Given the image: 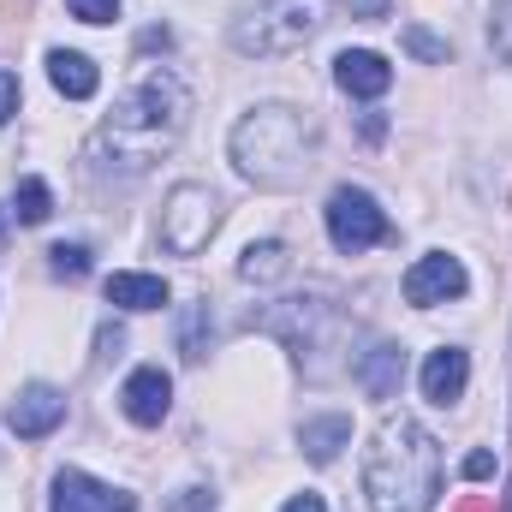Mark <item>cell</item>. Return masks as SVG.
<instances>
[{"label": "cell", "instance_id": "52a82bcc", "mask_svg": "<svg viewBox=\"0 0 512 512\" xmlns=\"http://www.w3.org/2000/svg\"><path fill=\"white\" fill-rule=\"evenodd\" d=\"M322 215H328L334 251H346V256H364L370 245H387V239H393V227H387V215L376 209V197L358 191V185H340Z\"/></svg>", "mask_w": 512, "mask_h": 512}, {"label": "cell", "instance_id": "3957f363", "mask_svg": "<svg viewBox=\"0 0 512 512\" xmlns=\"http://www.w3.org/2000/svg\"><path fill=\"white\" fill-rule=\"evenodd\" d=\"M364 495L370 512H429L441 495V441L411 417H387L364 459Z\"/></svg>", "mask_w": 512, "mask_h": 512}, {"label": "cell", "instance_id": "f1b7e54d", "mask_svg": "<svg viewBox=\"0 0 512 512\" xmlns=\"http://www.w3.org/2000/svg\"><path fill=\"white\" fill-rule=\"evenodd\" d=\"M280 512H328V507H322V495H310V489H304V495H292Z\"/></svg>", "mask_w": 512, "mask_h": 512}, {"label": "cell", "instance_id": "cb8c5ba5", "mask_svg": "<svg viewBox=\"0 0 512 512\" xmlns=\"http://www.w3.org/2000/svg\"><path fill=\"white\" fill-rule=\"evenodd\" d=\"M72 6V18H84V24H108L114 12H120V0H66Z\"/></svg>", "mask_w": 512, "mask_h": 512}, {"label": "cell", "instance_id": "ac0fdd59", "mask_svg": "<svg viewBox=\"0 0 512 512\" xmlns=\"http://www.w3.org/2000/svg\"><path fill=\"white\" fill-rule=\"evenodd\" d=\"M286 268H292V256H286L280 239H256V245H245V256H239V280H251V286L286 280Z\"/></svg>", "mask_w": 512, "mask_h": 512}, {"label": "cell", "instance_id": "e0dca14e", "mask_svg": "<svg viewBox=\"0 0 512 512\" xmlns=\"http://www.w3.org/2000/svg\"><path fill=\"white\" fill-rule=\"evenodd\" d=\"M108 304H120V310H161L167 304V280L161 274H108Z\"/></svg>", "mask_w": 512, "mask_h": 512}, {"label": "cell", "instance_id": "603a6c76", "mask_svg": "<svg viewBox=\"0 0 512 512\" xmlns=\"http://www.w3.org/2000/svg\"><path fill=\"white\" fill-rule=\"evenodd\" d=\"M495 48H501V60L512 66V0H495Z\"/></svg>", "mask_w": 512, "mask_h": 512}, {"label": "cell", "instance_id": "7402d4cb", "mask_svg": "<svg viewBox=\"0 0 512 512\" xmlns=\"http://www.w3.org/2000/svg\"><path fill=\"white\" fill-rule=\"evenodd\" d=\"M48 268H54L60 280H84V274H90V251H84V245H54V251H48Z\"/></svg>", "mask_w": 512, "mask_h": 512}, {"label": "cell", "instance_id": "277c9868", "mask_svg": "<svg viewBox=\"0 0 512 512\" xmlns=\"http://www.w3.org/2000/svg\"><path fill=\"white\" fill-rule=\"evenodd\" d=\"M322 24H328V0H268L233 24V48L256 60H280V54H298Z\"/></svg>", "mask_w": 512, "mask_h": 512}, {"label": "cell", "instance_id": "f546056e", "mask_svg": "<svg viewBox=\"0 0 512 512\" xmlns=\"http://www.w3.org/2000/svg\"><path fill=\"white\" fill-rule=\"evenodd\" d=\"M0 239H6V209H0Z\"/></svg>", "mask_w": 512, "mask_h": 512}, {"label": "cell", "instance_id": "484cf974", "mask_svg": "<svg viewBox=\"0 0 512 512\" xmlns=\"http://www.w3.org/2000/svg\"><path fill=\"white\" fill-rule=\"evenodd\" d=\"M465 477H471V483H483V477H495V453H489V447H477V453H465Z\"/></svg>", "mask_w": 512, "mask_h": 512}, {"label": "cell", "instance_id": "d4e9b609", "mask_svg": "<svg viewBox=\"0 0 512 512\" xmlns=\"http://www.w3.org/2000/svg\"><path fill=\"white\" fill-rule=\"evenodd\" d=\"M18 96H24V90H18V72H6V66H0V126L18 114Z\"/></svg>", "mask_w": 512, "mask_h": 512}, {"label": "cell", "instance_id": "2e32d148", "mask_svg": "<svg viewBox=\"0 0 512 512\" xmlns=\"http://www.w3.org/2000/svg\"><path fill=\"white\" fill-rule=\"evenodd\" d=\"M346 441H352V417H340V411H334V417H310V423L298 429V447H304L310 465H334V453H340Z\"/></svg>", "mask_w": 512, "mask_h": 512}, {"label": "cell", "instance_id": "8992f818", "mask_svg": "<svg viewBox=\"0 0 512 512\" xmlns=\"http://www.w3.org/2000/svg\"><path fill=\"white\" fill-rule=\"evenodd\" d=\"M215 227H221V197L209 185H173V197L161 209V245L173 256H197L209 251Z\"/></svg>", "mask_w": 512, "mask_h": 512}, {"label": "cell", "instance_id": "ffe728a7", "mask_svg": "<svg viewBox=\"0 0 512 512\" xmlns=\"http://www.w3.org/2000/svg\"><path fill=\"white\" fill-rule=\"evenodd\" d=\"M179 352H185V364H203V358H209V304H185Z\"/></svg>", "mask_w": 512, "mask_h": 512}, {"label": "cell", "instance_id": "6da1fadb", "mask_svg": "<svg viewBox=\"0 0 512 512\" xmlns=\"http://www.w3.org/2000/svg\"><path fill=\"white\" fill-rule=\"evenodd\" d=\"M185 120H191V90H185L173 72L149 66L126 96L114 102V114L102 120V131L90 137V161H96L102 173L137 179L143 167H155V161L179 143Z\"/></svg>", "mask_w": 512, "mask_h": 512}, {"label": "cell", "instance_id": "5bb4252c", "mask_svg": "<svg viewBox=\"0 0 512 512\" xmlns=\"http://www.w3.org/2000/svg\"><path fill=\"white\" fill-rule=\"evenodd\" d=\"M405 382V346H370L364 358H358V387L370 393V399H393Z\"/></svg>", "mask_w": 512, "mask_h": 512}, {"label": "cell", "instance_id": "4316f807", "mask_svg": "<svg viewBox=\"0 0 512 512\" xmlns=\"http://www.w3.org/2000/svg\"><path fill=\"white\" fill-rule=\"evenodd\" d=\"M167 512H215V501H209L203 489H185V495H179V501H173Z\"/></svg>", "mask_w": 512, "mask_h": 512}, {"label": "cell", "instance_id": "ba28073f", "mask_svg": "<svg viewBox=\"0 0 512 512\" xmlns=\"http://www.w3.org/2000/svg\"><path fill=\"white\" fill-rule=\"evenodd\" d=\"M465 262L459 256H447V251H429V256H417L411 268H405V304H447V298H465Z\"/></svg>", "mask_w": 512, "mask_h": 512}, {"label": "cell", "instance_id": "83f0119b", "mask_svg": "<svg viewBox=\"0 0 512 512\" xmlns=\"http://www.w3.org/2000/svg\"><path fill=\"white\" fill-rule=\"evenodd\" d=\"M453 512H501V507H495V495H459Z\"/></svg>", "mask_w": 512, "mask_h": 512}, {"label": "cell", "instance_id": "7c38bea8", "mask_svg": "<svg viewBox=\"0 0 512 512\" xmlns=\"http://www.w3.org/2000/svg\"><path fill=\"white\" fill-rule=\"evenodd\" d=\"M334 84H340L346 96L376 102V96H387V84H393V66H387L382 54H370V48H346V54L334 60Z\"/></svg>", "mask_w": 512, "mask_h": 512}, {"label": "cell", "instance_id": "9a60e30c", "mask_svg": "<svg viewBox=\"0 0 512 512\" xmlns=\"http://www.w3.org/2000/svg\"><path fill=\"white\" fill-rule=\"evenodd\" d=\"M48 78H54V90L72 96V102H90V96L102 90L96 60H84V54H72V48H54V54H48Z\"/></svg>", "mask_w": 512, "mask_h": 512}, {"label": "cell", "instance_id": "d6986e66", "mask_svg": "<svg viewBox=\"0 0 512 512\" xmlns=\"http://www.w3.org/2000/svg\"><path fill=\"white\" fill-rule=\"evenodd\" d=\"M12 215H18L24 227H42V221L54 215V191H48L42 179H18V197H12Z\"/></svg>", "mask_w": 512, "mask_h": 512}, {"label": "cell", "instance_id": "9c48e42d", "mask_svg": "<svg viewBox=\"0 0 512 512\" xmlns=\"http://www.w3.org/2000/svg\"><path fill=\"white\" fill-rule=\"evenodd\" d=\"M60 417H66V393L48 382H30L12 405H6V423H12V435H24V441H42V435H54L60 429Z\"/></svg>", "mask_w": 512, "mask_h": 512}, {"label": "cell", "instance_id": "8fae6325", "mask_svg": "<svg viewBox=\"0 0 512 512\" xmlns=\"http://www.w3.org/2000/svg\"><path fill=\"white\" fill-rule=\"evenodd\" d=\"M120 405H126V417L137 423V429H155V423L167 417V405H173V376L155 370V364L131 370L126 387H120Z\"/></svg>", "mask_w": 512, "mask_h": 512}, {"label": "cell", "instance_id": "4dcf8cb0", "mask_svg": "<svg viewBox=\"0 0 512 512\" xmlns=\"http://www.w3.org/2000/svg\"><path fill=\"white\" fill-rule=\"evenodd\" d=\"M507 512H512V483H507Z\"/></svg>", "mask_w": 512, "mask_h": 512}, {"label": "cell", "instance_id": "30bf717a", "mask_svg": "<svg viewBox=\"0 0 512 512\" xmlns=\"http://www.w3.org/2000/svg\"><path fill=\"white\" fill-rule=\"evenodd\" d=\"M54 512H137L126 489L96 483L90 471H60L54 477Z\"/></svg>", "mask_w": 512, "mask_h": 512}, {"label": "cell", "instance_id": "7a4b0ae2", "mask_svg": "<svg viewBox=\"0 0 512 512\" xmlns=\"http://www.w3.org/2000/svg\"><path fill=\"white\" fill-rule=\"evenodd\" d=\"M233 167L262 185V191H298L310 173H316V149H322V126L304 114V108H286V102H268V108H251L233 137Z\"/></svg>", "mask_w": 512, "mask_h": 512}, {"label": "cell", "instance_id": "4fadbf2b", "mask_svg": "<svg viewBox=\"0 0 512 512\" xmlns=\"http://www.w3.org/2000/svg\"><path fill=\"white\" fill-rule=\"evenodd\" d=\"M465 382H471V358L459 346L429 352V364H423V399L429 405H459L465 399Z\"/></svg>", "mask_w": 512, "mask_h": 512}, {"label": "cell", "instance_id": "5b68a950", "mask_svg": "<svg viewBox=\"0 0 512 512\" xmlns=\"http://www.w3.org/2000/svg\"><path fill=\"white\" fill-rule=\"evenodd\" d=\"M251 328L280 334V340L292 346V358H298V364H310V376H322L316 352H322V340L340 328V316H334V304H328L322 292H310V298H280V304H268L262 316H251Z\"/></svg>", "mask_w": 512, "mask_h": 512}, {"label": "cell", "instance_id": "44dd1931", "mask_svg": "<svg viewBox=\"0 0 512 512\" xmlns=\"http://www.w3.org/2000/svg\"><path fill=\"white\" fill-rule=\"evenodd\" d=\"M399 42H405V54H411V60H423V66H447V54H453V48H447L441 36H429L423 24H405V30H399Z\"/></svg>", "mask_w": 512, "mask_h": 512}]
</instances>
